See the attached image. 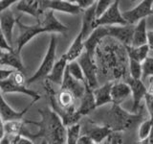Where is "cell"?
<instances>
[{
  "label": "cell",
  "instance_id": "43",
  "mask_svg": "<svg viewBox=\"0 0 153 144\" xmlns=\"http://www.w3.org/2000/svg\"><path fill=\"white\" fill-rule=\"evenodd\" d=\"M110 144H121V136L113 133L110 136Z\"/></svg>",
  "mask_w": 153,
  "mask_h": 144
},
{
  "label": "cell",
  "instance_id": "4",
  "mask_svg": "<svg viewBox=\"0 0 153 144\" xmlns=\"http://www.w3.org/2000/svg\"><path fill=\"white\" fill-rule=\"evenodd\" d=\"M16 25L19 29V35L16 38V52L20 54L22 48L25 46L28 42H30L33 38L39 35L41 33H47L46 28L44 25L40 22V20L37 19V23L33 24V25H26L23 24L19 17L16 20Z\"/></svg>",
  "mask_w": 153,
  "mask_h": 144
},
{
  "label": "cell",
  "instance_id": "21",
  "mask_svg": "<svg viewBox=\"0 0 153 144\" xmlns=\"http://www.w3.org/2000/svg\"><path fill=\"white\" fill-rule=\"evenodd\" d=\"M67 64H68V62H67L66 58L63 54L59 60L56 61L55 64L53 66L49 75L47 76L46 80L48 82H50V83L60 86L62 83V79H63Z\"/></svg>",
  "mask_w": 153,
  "mask_h": 144
},
{
  "label": "cell",
  "instance_id": "13",
  "mask_svg": "<svg viewBox=\"0 0 153 144\" xmlns=\"http://www.w3.org/2000/svg\"><path fill=\"white\" fill-rule=\"evenodd\" d=\"M113 134V131L105 125H88L83 133V136L89 137L95 144H102L107 137Z\"/></svg>",
  "mask_w": 153,
  "mask_h": 144
},
{
  "label": "cell",
  "instance_id": "10",
  "mask_svg": "<svg viewBox=\"0 0 153 144\" xmlns=\"http://www.w3.org/2000/svg\"><path fill=\"white\" fill-rule=\"evenodd\" d=\"M126 83L128 85L129 88H130V94L132 95L133 98L131 113H137V112H139V110H140L141 101L147 93L148 89L142 80H135L129 77Z\"/></svg>",
  "mask_w": 153,
  "mask_h": 144
},
{
  "label": "cell",
  "instance_id": "29",
  "mask_svg": "<svg viewBox=\"0 0 153 144\" xmlns=\"http://www.w3.org/2000/svg\"><path fill=\"white\" fill-rule=\"evenodd\" d=\"M67 72L69 73V75L74 78L75 80L81 82V83H85L84 80V76L82 73V70H81L79 64H78L76 61H73V62H69L66 65V69Z\"/></svg>",
  "mask_w": 153,
  "mask_h": 144
},
{
  "label": "cell",
  "instance_id": "7",
  "mask_svg": "<svg viewBox=\"0 0 153 144\" xmlns=\"http://www.w3.org/2000/svg\"><path fill=\"white\" fill-rule=\"evenodd\" d=\"M152 5V0H143L134 8L128 10V11L123 12L122 16L126 20V24L134 26L142 19H145L146 17L151 16L153 13Z\"/></svg>",
  "mask_w": 153,
  "mask_h": 144
},
{
  "label": "cell",
  "instance_id": "38",
  "mask_svg": "<svg viewBox=\"0 0 153 144\" xmlns=\"http://www.w3.org/2000/svg\"><path fill=\"white\" fill-rule=\"evenodd\" d=\"M74 2L80 8L81 11H85V10L92 6L96 1H94V0H76Z\"/></svg>",
  "mask_w": 153,
  "mask_h": 144
},
{
  "label": "cell",
  "instance_id": "42",
  "mask_svg": "<svg viewBox=\"0 0 153 144\" xmlns=\"http://www.w3.org/2000/svg\"><path fill=\"white\" fill-rule=\"evenodd\" d=\"M76 144H95L89 137H87L86 136H80L79 140H78V143ZM102 144H106V143H102Z\"/></svg>",
  "mask_w": 153,
  "mask_h": 144
},
{
  "label": "cell",
  "instance_id": "40",
  "mask_svg": "<svg viewBox=\"0 0 153 144\" xmlns=\"http://www.w3.org/2000/svg\"><path fill=\"white\" fill-rule=\"evenodd\" d=\"M13 69H2L0 68V82L1 81H5L9 79L10 77H11V75L13 73Z\"/></svg>",
  "mask_w": 153,
  "mask_h": 144
},
{
  "label": "cell",
  "instance_id": "46",
  "mask_svg": "<svg viewBox=\"0 0 153 144\" xmlns=\"http://www.w3.org/2000/svg\"><path fill=\"white\" fill-rule=\"evenodd\" d=\"M139 144H151V136L148 138L145 139V140L140 141V143H139Z\"/></svg>",
  "mask_w": 153,
  "mask_h": 144
},
{
  "label": "cell",
  "instance_id": "25",
  "mask_svg": "<svg viewBox=\"0 0 153 144\" xmlns=\"http://www.w3.org/2000/svg\"><path fill=\"white\" fill-rule=\"evenodd\" d=\"M84 51V45H83V38L81 34L79 33L76 37L75 38V40L72 42V44L68 48V50L64 54L67 62H73L76 61V59L82 54V52Z\"/></svg>",
  "mask_w": 153,
  "mask_h": 144
},
{
  "label": "cell",
  "instance_id": "30",
  "mask_svg": "<svg viewBox=\"0 0 153 144\" xmlns=\"http://www.w3.org/2000/svg\"><path fill=\"white\" fill-rule=\"evenodd\" d=\"M80 125L79 123L66 128V144H76L80 136Z\"/></svg>",
  "mask_w": 153,
  "mask_h": 144
},
{
  "label": "cell",
  "instance_id": "5",
  "mask_svg": "<svg viewBox=\"0 0 153 144\" xmlns=\"http://www.w3.org/2000/svg\"><path fill=\"white\" fill-rule=\"evenodd\" d=\"M127 25L120 11V1L115 0L110 7L95 21V28L100 26H123Z\"/></svg>",
  "mask_w": 153,
  "mask_h": 144
},
{
  "label": "cell",
  "instance_id": "28",
  "mask_svg": "<svg viewBox=\"0 0 153 144\" xmlns=\"http://www.w3.org/2000/svg\"><path fill=\"white\" fill-rule=\"evenodd\" d=\"M25 128L24 120H14V121L4 123V133L7 136H16V134L21 136L23 130Z\"/></svg>",
  "mask_w": 153,
  "mask_h": 144
},
{
  "label": "cell",
  "instance_id": "32",
  "mask_svg": "<svg viewBox=\"0 0 153 144\" xmlns=\"http://www.w3.org/2000/svg\"><path fill=\"white\" fill-rule=\"evenodd\" d=\"M142 67V77L141 80L143 82L147 78H150L153 76V59L151 57H147L146 59L141 62Z\"/></svg>",
  "mask_w": 153,
  "mask_h": 144
},
{
  "label": "cell",
  "instance_id": "24",
  "mask_svg": "<svg viewBox=\"0 0 153 144\" xmlns=\"http://www.w3.org/2000/svg\"><path fill=\"white\" fill-rule=\"evenodd\" d=\"M146 19H142L133 27V34L131 45L133 47H139L146 44Z\"/></svg>",
  "mask_w": 153,
  "mask_h": 144
},
{
  "label": "cell",
  "instance_id": "11",
  "mask_svg": "<svg viewBox=\"0 0 153 144\" xmlns=\"http://www.w3.org/2000/svg\"><path fill=\"white\" fill-rule=\"evenodd\" d=\"M0 92L3 93H22L26 94L33 98V100L38 101L41 98V94L27 88L24 85H18L14 83L13 80L10 77L9 79L0 82Z\"/></svg>",
  "mask_w": 153,
  "mask_h": 144
},
{
  "label": "cell",
  "instance_id": "18",
  "mask_svg": "<svg viewBox=\"0 0 153 144\" xmlns=\"http://www.w3.org/2000/svg\"><path fill=\"white\" fill-rule=\"evenodd\" d=\"M0 64L8 65L12 67L13 70L20 72V73H24L25 71L20 54H18L16 50L10 52H0Z\"/></svg>",
  "mask_w": 153,
  "mask_h": 144
},
{
  "label": "cell",
  "instance_id": "3",
  "mask_svg": "<svg viewBox=\"0 0 153 144\" xmlns=\"http://www.w3.org/2000/svg\"><path fill=\"white\" fill-rule=\"evenodd\" d=\"M56 38L54 34H53L50 38L48 50L46 52L44 58H43L38 69L33 73L32 77L27 79L25 82V86L27 88H28V86L36 83L37 81L47 78V76L49 75L53 66H54L56 62Z\"/></svg>",
  "mask_w": 153,
  "mask_h": 144
},
{
  "label": "cell",
  "instance_id": "27",
  "mask_svg": "<svg viewBox=\"0 0 153 144\" xmlns=\"http://www.w3.org/2000/svg\"><path fill=\"white\" fill-rule=\"evenodd\" d=\"M127 52V55L129 60H133L135 62H141L145 61L146 58L148 57V54H149V48L148 46L146 45H142L139 47H133V46H124Z\"/></svg>",
  "mask_w": 153,
  "mask_h": 144
},
{
  "label": "cell",
  "instance_id": "23",
  "mask_svg": "<svg viewBox=\"0 0 153 144\" xmlns=\"http://www.w3.org/2000/svg\"><path fill=\"white\" fill-rule=\"evenodd\" d=\"M113 82L105 83L103 86H99L93 90V95L95 99V108H100L105 104H110L111 96H110V89H111Z\"/></svg>",
  "mask_w": 153,
  "mask_h": 144
},
{
  "label": "cell",
  "instance_id": "19",
  "mask_svg": "<svg viewBox=\"0 0 153 144\" xmlns=\"http://www.w3.org/2000/svg\"><path fill=\"white\" fill-rule=\"evenodd\" d=\"M130 95V88L126 82L113 83L110 89L111 102L115 105H121Z\"/></svg>",
  "mask_w": 153,
  "mask_h": 144
},
{
  "label": "cell",
  "instance_id": "41",
  "mask_svg": "<svg viewBox=\"0 0 153 144\" xmlns=\"http://www.w3.org/2000/svg\"><path fill=\"white\" fill-rule=\"evenodd\" d=\"M152 37H153V32L150 31H147L146 32V45L149 48L150 52L153 49V41H152Z\"/></svg>",
  "mask_w": 153,
  "mask_h": 144
},
{
  "label": "cell",
  "instance_id": "17",
  "mask_svg": "<svg viewBox=\"0 0 153 144\" xmlns=\"http://www.w3.org/2000/svg\"><path fill=\"white\" fill-rule=\"evenodd\" d=\"M60 86H61L60 89L67 90L70 93L73 94L76 100V99L80 100L85 91V83H81V82H79L75 80L74 78H72L66 70L64 72V76L63 79H62V83Z\"/></svg>",
  "mask_w": 153,
  "mask_h": 144
},
{
  "label": "cell",
  "instance_id": "33",
  "mask_svg": "<svg viewBox=\"0 0 153 144\" xmlns=\"http://www.w3.org/2000/svg\"><path fill=\"white\" fill-rule=\"evenodd\" d=\"M129 71H130V78L135 80H141L142 67L140 62L133 60H129Z\"/></svg>",
  "mask_w": 153,
  "mask_h": 144
},
{
  "label": "cell",
  "instance_id": "36",
  "mask_svg": "<svg viewBox=\"0 0 153 144\" xmlns=\"http://www.w3.org/2000/svg\"><path fill=\"white\" fill-rule=\"evenodd\" d=\"M145 99V104H146V109L147 110L148 113H149V117L152 118V102H153V96H152V91L151 88L147 91V93L143 97Z\"/></svg>",
  "mask_w": 153,
  "mask_h": 144
},
{
  "label": "cell",
  "instance_id": "15",
  "mask_svg": "<svg viewBox=\"0 0 153 144\" xmlns=\"http://www.w3.org/2000/svg\"><path fill=\"white\" fill-rule=\"evenodd\" d=\"M132 25H123V26H106L107 37H112L123 43V46H130L132 34H133Z\"/></svg>",
  "mask_w": 153,
  "mask_h": 144
},
{
  "label": "cell",
  "instance_id": "1",
  "mask_svg": "<svg viewBox=\"0 0 153 144\" xmlns=\"http://www.w3.org/2000/svg\"><path fill=\"white\" fill-rule=\"evenodd\" d=\"M41 120L40 121H30L24 120L25 124H32L39 127L36 133H31L27 128L23 130L21 136L29 139L43 138L47 144H66V127L62 124L60 118L50 108L38 110Z\"/></svg>",
  "mask_w": 153,
  "mask_h": 144
},
{
  "label": "cell",
  "instance_id": "45",
  "mask_svg": "<svg viewBox=\"0 0 153 144\" xmlns=\"http://www.w3.org/2000/svg\"><path fill=\"white\" fill-rule=\"evenodd\" d=\"M5 136L4 133V122L2 121V119L0 118V139Z\"/></svg>",
  "mask_w": 153,
  "mask_h": 144
},
{
  "label": "cell",
  "instance_id": "34",
  "mask_svg": "<svg viewBox=\"0 0 153 144\" xmlns=\"http://www.w3.org/2000/svg\"><path fill=\"white\" fill-rule=\"evenodd\" d=\"M113 1L111 0H100V1H96L95 5V16L96 19L99 18L100 16H102L103 13L110 7Z\"/></svg>",
  "mask_w": 153,
  "mask_h": 144
},
{
  "label": "cell",
  "instance_id": "44",
  "mask_svg": "<svg viewBox=\"0 0 153 144\" xmlns=\"http://www.w3.org/2000/svg\"><path fill=\"white\" fill-rule=\"evenodd\" d=\"M0 144H11V141H10V137L7 134H5V136L0 139Z\"/></svg>",
  "mask_w": 153,
  "mask_h": 144
},
{
  "label": "cell",
  "instance_id": "37",
  "mask_svg": "<svg viewBox=\"0 0 153 144\" xmlns=\"http://www.w3.org/2000/svg\"><path fill=\"white\" fill-rule=\"evenodd\" d=\"M0 49H1L3 52H10V51L14 50V48L12 47L8 43L6 38H5V36L3 35L1 30H0Z\"/></svg>",
  "mask_w": 153,
  "mask_h": 144
},
{
  "label": "cell",
  "instance_id": "8",
  "mask_svg": "<svg viewBox=\"0 0 153 144\" xmlns=\"http://www.w3.org/2000/svg\"><path fill=\"white\" fill-rule=\"evenodd\" d=\"M39 12L42 14L46 11H57L69 14H79L81 10L74 1H67V0H43L38 1Z\"/></svg>",
  "mask_w": 153,
  "mask_h": 144
},
{
  "label": "cell",
  "instance_id": "22",
  "mask_svg": "<svg viewBox=\"0 0 153 144\" xmlns=\"http://www.w3.org/2000/svg\"><path fill=\"white\" fill-rule=\"evenodd\" d=\"M94 110H96V108H95V99L93 95V90L89 88L87 85L85 84V91L83 96L80 99L79 107L76 109V113L81 118V116L89 114Z\"/></svg>",
  "mask_w": 153,
  "mask_h": 144
},
{
  "label": "cell",
  "instance_id": "12",
  "mask_svg": "<svg viewBox=\"0 0 153 144\" xmlns=\"http://www.w3.org/2000/svg\"><path fill=\"white\" fill-rule=\"evenodd\" d=\"M105 37H107L106 26H100V27L95 28L93 32L88 36V38L83 41L84 50H85L84 52L89 57L93 58L100 41Z\"/></svg>",
  "mask_w": 153,
  "mask_h": 144
},
{
  "label": "cell",
  "instance_id": "20",
  "mask_svg": "<svg viewBox=\"0 0 153 144\" xmlns=\"http://www.w3.org/2000/svg\"><path fill=\"white\" fill-rule=\"evenodd\" d=\"M95 5H96V2L90 8L85 10L84 14H83L82 23H81V28H80V31H79L81 36H82L83 41L88 38V36L93 32V30L95 29V21H96Z\"/></svg>",
  "mask_w": 153,
  "mask_h": 144
},
{
  "label": "cell",
  "instance_id": "26",
  "mask_svg": "<svg viewBox=\"0 0 153 144\" xmlns=\"http://www.w3.org/2000/svg\"><path fill=\"white\" fill-rule=\"evenodd\" d=\"M16 10L37 19L41 16L37 0H20L16 4Z\"/></svg>",
  "mask_w": 153,
  "mask_h": 144
},
{
  "label": "cell",
  "instance_id": "14",
  "mask_svg": "<svg viewBox=\"0 0 153 144\" xmlns=\"http://www.w3.org/2000/svg\"><path fill=\"white\" fill-rule=\"evenodd\" d=\"M17 18L14 17L13 13L11 9L0 14V30L6 38L8 43L13 47V32L14 25L16 24Z\"/></svg>",
  "mask_w": 153,
  "mask_h": 144
},
{
  "label": "cell",
  "instance_id": "39",
  "mask_svg": "<svg viewBox=\"0 0 153 144\" xmlns=\"http://www.w3.org/2000/svg\"><path fill=\"white\" fill-rule=\"evenodd\" d=\"M14 3H16V0H1L0 1V14L10 9Z\"/></svg>",
  "mask_w": 153,
  "mask_h": 144
},
{
  "label": "cell",
  "instance_id": "16",
  "mask_svg": "<svg viewBox=\"0 0 153 144\" xmlns=\"http://www.w3.org/2000/svg\"><path fill=\"white\" fill-rule=\"evenodd\" d=\"M38 20L44 25L46 28L47 33H61L64 34L69 30V28L64 24H62L57 20V18L54 14V12L52 11H46L43 13L38 18Z\"/></svg>",
  "mask_w": 153,
  "mask_h": 144
},
{
  "label": "cell",
  "instance_id": "31",
  "mask_svg": "<svg viewBox=\"0 0 153 144\" xmlns=\"http://www.w3.org/2000/svg\"><path fill=\"white\" fill-rule=\"evenodd\" d=\"M151 129H152V118L149 117L141 123L140 127H139L138 136L140 140H145L151 136Z\"/></svg>",
  "mask_w": 153,
  "mask_h": 144
},
{
  "label": "cell",
  "instance_id": "2",
  "mask_svg": "<svg viewBox=\"0 0 153 144\" xmlns=\"http://www.w3.org/2000/svg\"><path fill=\"white\" fill-rule=\"evenodd\" d=\"M142 117V109L140 108L139 113L127 112L121 108V105L112 104L107 113V119L105 126L109 127L113 133L121 132L131 128L137 120Z\"/></svg>",
  "mask_w": 153,
  "mask_h": 144
},
{
  "label": "cell",
  "instance_id": "6",
  "mask_svg": "<svg viewBox=\"0 0 153 144\" xmlns=\"http://www.w3.org/2000/svg\"><path fill=\"white\" fill-rule=\"evenodd\" d=\"M76 62L79 64L82 73L84 76L85 84L87 85L89 88L92 90L99 88V82H98V75H97V66L93 61V58L89 57L83 51L78 59Z\"/></svg>",
  "mask_w": 153,
  "mask_h": 144
},
{
  "label": "cell",
  "instance_id": "47",
  "mask_svg": "<svg viewBox=\"0 0 153 144\" xmlns=\"http://www.w3.org/2000/svg\"><path fill=\"white\" fill-rule=\"evenodd\" d=\"M41 144H47V143H46V142H45V141H44V140H43V141H42V142H41Z\"/></svg>",
  "mask_w": 153,
  "mask_h": 144
},
{
  "label": "cell",
  "instance_id": "9",
  "mask_svg": "<svg viewBox=\"0 0 153 144\" xmlns=\"http://www.w3.org/2000/svg\"><path fill=\"white\" fill-rule=\"evenodd\" d=\"M36 102V100H33L23 110H16L5 101L2 93L0 92V118L2 119L4 123L9 121H14V120H22L23 116L27 113L28 110L31 109V107Z\"/></svg>",
  "mask_w": 153,
  "mask_h": 144
},
{
  "label": "cell",
  "instance_id": "35",
  "mask_svg": "<svg viewBox=\"0 0 153 144\" xmlns=\"http://www.w3.org/2000/svg\"><path fill=\"white\" fill-rule=\"evenodd\" d=\"M11 144H33V140L26 136L16 134V136H9Z\"/></svg>",
  "mask_w": 153,
  "mask_h": 144
}]
</instances>
